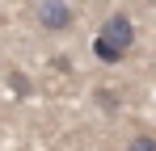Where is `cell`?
I'll return each mask as SVG.
<instances>
[{"mask_svg": "<svg viewBox=\"0 0 156 151\" xmlns=\"http://www.w3.org/2000/svg\"><path fill=\"white\" fill-rule=\"evenodd\" d=\"M93 97H97V105H101V109H118V105H114V92H110V88H97V92H93Z\"/></svg>", "mask_w": 156, "mask_h": 151, "instance_id": "obj_5", "label": "cell"}, {"mask_svg": "<svg viewBox=\"0 0 156 151\" xmlns=\"http://www.w3.org/2000/svg\"><path fill=\"white\" fill-rule=\"evenodd\" d=\"M93 55H97L101 63H122V59H127V55H118V50L110 46V42H101V38H93Z\"/></svg>", "mask_w": 156, "mask_h": 151, "instance_id": "obj_3", "label": "cell"}, {"mask_svg": "<svg viewBox=\"0 0 156 151\" xmlns=\"http://www.w3.org/2000/svg\"><path fill=\"white\" fill-rule=\"evenodd\" d=\"M97 38H101V42H110L118 55H127V50L135 46V25H131L127 13H114V17L101 25V34H97Z\"/></svg>", "mask_w": 156, "mask_h": 151, "instance_id": "obj_1", "label": "cell"}, {"mask_svg": "<svg viewBox=\"0 0 156 151\" xmlns=\"http://www.w3.org/2000/svg\"><path fill=\"white\" fill-rule=\"evenodd\" d=\"M127 151H156V139L152 134H135V139L127 143Z\"/></svg>", "mask_w": 156, "mask_h": 151, "instance_id": "obj_4", "label": "cell"}, {"mask_svg": "<svg viewBox=\"0 0 156 151\" xmlns=\"http://www.w3.org/2000/svg\"><path fill=\"white\" fill-rule=\"evenodd\" d=\"M72 8L63 4V0H42L38 4V25L42 29H51V34H63V29H72Z\"/></svg>", "mask_w": 156, "mask_h": 151, "instance_id": "obj_2", "label": "cell"}]
</instances>
